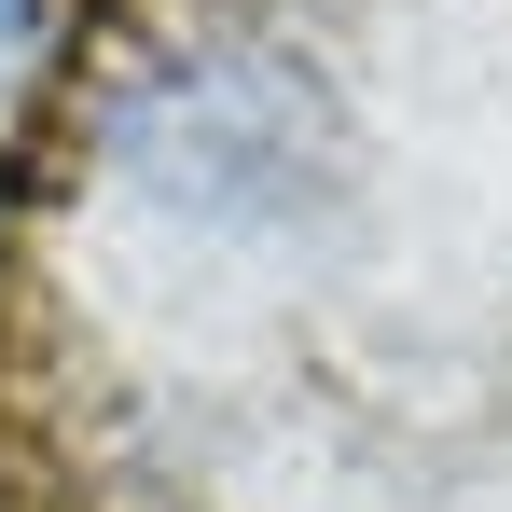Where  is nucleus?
<instances>
[{
  "instance_id": "nucleus-1",
  "label": "nucleus",
  "mask_w": 512,
  "mask_h": 512,
  "mask_svg": "<svg viewBox=\"0 0 512 512\" xmlns=\"http://www.w3.org/2000/svg\"><path fill=\"white\" fill-rule=\"evenodd\" d=\"M111 153L139 194H167L194 222H263L333 167V97L277 42H167L111 97Z\"/></svg>"
}]
</instances>
